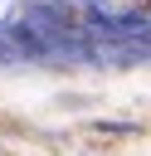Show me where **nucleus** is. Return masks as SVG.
<instances>
[{
  "instance_id": "f257e3e1",
  "label": "nucleus",
  "mask_w": 151,
  "mask_h": 156,
  "mask_svg": "<svg viewBox=\"0 0 151 156\" xmlns=\"http://www.w3.org/2000/svg\"><path fill=\"white\" fill-rule=\"evenodd\" d=\"M151 68V0H0V73Z\"/></svg>"
}]
</instances>
